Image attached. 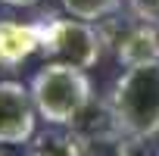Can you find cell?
<instances>
[{"label":"cell","mask_w":159,"mask_h":156,"mask_svg":"<svg viewBox=\"0 0 159 156\" xmlns=\"http://www.w3.org/2000/svg\"><path fill=\"white\" fill-rule=\"evenodd\" d=\"M31 100L41 119L47 125H72L91 106V78L84 69L75 66H59V62H44L41 72L31 78Z\"/></svg>","instance_id":"7a4b0ae2"},{"label":"cell","mask_w":159,"mask_h":156,"mask_svg":"<svg viewBox=\"0 0 159 156\" xmlns=\"http://www.w3.org/2000/svg\"><path fill=\"white\" fill-rule=\"evenodd\" d=\"M109 44L116 47V56L125 66L159 59V28L150 22H140V19L122 22V34H116Z\"/></svg>","instance_id":"5b68a950"},{"label":"cell","mask_w":159,"mask_h":156,"mask_svg":"<svg viewBox=\"0 0 159 156\" xmlns=\"http://www.w3.org/2000/svg\"><path fill=\"white\" fill-rule=\"evenodd\" d=\"M28 156H50V153H44V150H38V153H28Z\"/></svg>","instance_id":"30bf717a"},{"label":"cell","mask_w":159,"mask_h":156,"mask_svg":"<svg viewBox=\"0 0 159 156\" xmlns=\"http://www.w3.org/2000/svg\"><path fill=\"white\" fill-rule=\"evenodd\" d=\"M109 106L122 134L137 140L159 134V59L128 66L116 81Z\"/></svg>","instance_id":"6da1fadb"},{"label":"cell","mask_w":159,"mask_h":156,"mask_svg":"<svg viewBox=\"0 0 159 156\" xmlns=\"http://www.w3.org/2000/svg\"><path fill=\"white\" fill-rule=\"evenodd\" d=\"M41 47L38 25L0 22V66H19Z\"/></svg>","instance_id":"8992f818"},{"label":"cell","mask_w":159,"mask_h":156,"mask_svg":"<svg viewBox=\"0 0 159 156\" xmlns=\"http://www.w3.org/2000/svg\"><path fill=\"white\" fill-rule=\"evenodd\" d=\"M3 3H10V7H34L38 0H3Z\"/></svg>","instance_id":"9c48e42d"},{"label":"cell","mask_w":159,"mask_h":156,"mask_svg":"<svg viewBox=\"0 0 159 156\" xmlns=\"http://www.w3.org/2000/svg\"><path fill=\"white\" fill-rule=\"evenodd\" d=\"M119 3H122V0H62V10H66L72 19L97 22V19L116 16V13H119Z\"/></svg>","instance_id":"52a82bcc"},{"label":"cell","mask_w":159,"mask_h":156,"mask_svg":"<svg viewBox=\"0 0 159 156\" xmlns=\"http://www.w3.org/2000/svg\"><path fill=\"white\" fill-rule=\"evenodd\" d=\"M41 34V53L47 62L59 66H75V69H91L100 59V44L103 38L91 28V22L81 19H47L38 22Z\"/></svg>","instance_id":"3957f363"},{"label":"cell","mask_w":159,"mask_h":156,"mask_svg":"<svg viewBox=\"0 0 159 156\" xmlns=\"http://www.w3.org/2000/svg\"><path fill=\"white\" fill-rule=\"evenodd\" d=\"M38 109L31 91L19 81H0V144H25L34 137Z\"/></svg>","instance_id":"277c9868"},{"label":"cell","mask_w":159,"mask_h":156,"mask_svg":"<svg viewBox=\"0 0 159 156\" xmlns=\"http://www.w3.org/2000/svg\"><path fill=\"white\" fill-rule=\"evenodd\" d=\"M0 156H7V153H0Z\"/></svg>","instance_id":"8fae6325"},{"label":"cell","mask_w":159,"mask_h":156,"mask_svg":"<svg viewBox=\"0 0 159 156\" xmlns=\"http://www.w3.org/2000/svg\"><path fill=\"white\" fill-rule=\"evenodd\" d=\"M125 3H128V10H131L134 19L159 25V0H125Z\"/></svg>","instance_id":"ba28073f"}]
</instances>
